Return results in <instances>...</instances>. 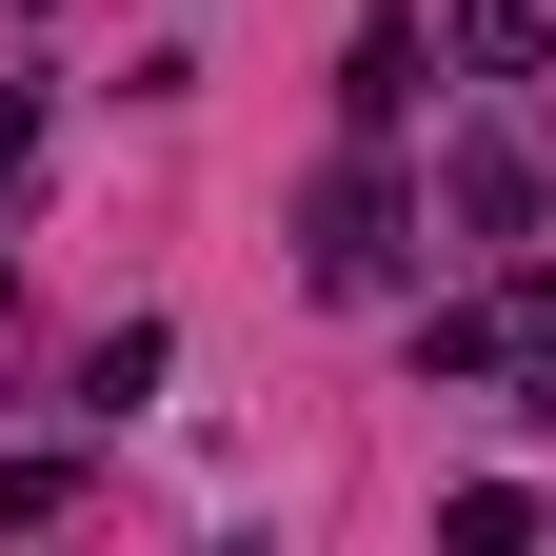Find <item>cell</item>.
<instances>
[{"instance_id": "obj_1", "label": "cell", "mask_w": 556, "mask_h": 556, "mask_svg": "<svg viewBox=\"0 0 556 556\" xmlns=\"http://www.w3.org/2000/svg\"><path fill=\"white\" fill-rule=\"evenodd\" d=\"M397 258H417V199H397L378 160H338V179L299 199V278H318V299H397Z\"/></svg>"}, {"instance_id": "obj_2", "label": "cell", "mask_w": 556, "mask_h": 556, "mask_svg": "<svg viewBox=\"0 0 556 556\" xmlns=\"http://www.w3.org/2000/svg\"><path fill=\"white\" fill-rule=\"evenodd\" d=\"M517 358V299H438V318H417V378H497Z\"/></svg>"}, {"instance_id": "obj_3", "label": "cell", "mask_w": 556, "mask_h": 556, "mask_svg": "<svg viewBox=\"0 0 556 556\" xmlns=\"http://www.w3.org/2000/svg\"><path fill=\"white\" fill-rule=\"evenodd\" d=\"M457 219H477V239L536 219V160H517V139H457Z\"/></svg>"}, {"instance_id": "obj_4", "label": "cell", "mask_w": 556, "mask_h": 556, "mask_svg": "<svg viewBox=\"0 0 556 556\" xmlns=\"http://www.w3.org/2000/svg\"><path fill=\"white\" fill-rule=\"evenodd\" d=\"M457 60H477V80H536L556 21H536V0H457Z\"/></svg>"}, {"instance_id": "obj_5", "label": "cell", "mask_w": 556, "mask_h": 556, "mask_svg": "<svg viewBox=\"0 0 556 556\" xmlns=\"http://www.w3.org/2000/svg\"><path fill=\"white\" fill-rule=\"evenodd\" d=\"M438 536H457V556H517V536H536V477H457Z\"/></svg>"}, {"instance_id": "obj_6", "label": "cell", "mask_w": 556, "mask_h": 556, "mask_svg": "<svg viewBox=\"0 0 556 556\" xmlns=\"http://www.w3.org/2000/svg\"><path fill=\"white\" fill-rule=\"evenodd\" d=\"M338 100H358V139L417 119V21H358V80H338Z\"/></svg>"}, {"instance_id": "obj_7", "label": "cell", "mask_w": 556, "mask_h": 556, "mask_svg": "<svg viewBox=\"0 0 556 556\" xmlns=\"http://www.w3.org/2000/svg\"><path fill=\"white\" fill-rule=\"evenodd\" d=\"M139 397H160V318H119L100 358H80V417H139Z\"/></svg>"}, {"instance_id": "obj_8", "label": "cell", "mask_w": 556, "mask_h": 556, "mask_svg": "<svg viewBox=\"0 0 556 556\" xmlns=\"http://www.w3.org/2000/svg\"><path fill=\"white\" fill-rule=\"evenodd\" d=\"M40 517H80V457H0V536H40Z\"/></svg>"}, {"instance_id": "obj_9", "label": "cell", "mask_w": 556, "mask_h": 556, "mask_svg": "<svg viewBox=\"0 0 556 556\" xmlns=\"http://www.w3.org/2000/svg\"><path fill=\"white\" fill-rule=\"evenodd\" d=\"M0 179H40V100L21 80H0Z\"/></svg>"}]
</instances>
